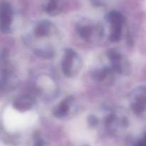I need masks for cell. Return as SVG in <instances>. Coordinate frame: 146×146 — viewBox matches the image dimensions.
<instances>
[{
    "instance_id": "13",
    "label": "cell",
    "mask_w": 146,
    "mask_h": 146,
    "mask_svg": "<svg viewBox=\"0 0 146 146\" xmlns=\"http://www.w3.org/2000/svg\"><path fill=\"white\" fill-rule=\"evenodd\" d=\"M112 66L113 70L117 72H122V67L120 64L119 62H112Z\"/></svg>"
},
{
    "instance_id": "14",
    "label": "cell",
    "mask_w": 146,
    "mask_h": 146,
    "mask_svg": "<svg viewBox=\"0 0 146 146\" xmlns=\"http://www.w3.org/2000/svg\"><path fill=\"white\" fill-rule=\"evenodd\" d=\"M114 117H115V116H113V115H109L108 117H107L106 122H107V123H111V122L113 121Z\"/></svg>"
},
{
    "instance_id": "8",
    "label": "cell",
    "mask_w": 146,
    "mask_h": 146,
    "mask_svg": "<svg viewBox=\"0 0 146 146\" xmlns=\"http://www.w3.org/2000/svg\"><path fill=\"white\" fill-rule=\"evenodd\" d=\"M77 31H78L79 35L84 39L89 38L90 36L91 35V32H92V29L90 27H78Z\"/></svg>"
},
{
    "instance_id": "15",
    "label": "cell",
    "mask_w": 146,
    "mask_h": 146,
    "mask_svg": "<svg viewBox=\"0 0 146 146\" xmlns=\"http://www.w3.org/2000/svg\"><path fill=\"white\" fill-rule=\"evenodd\" d=\"M92 2L94 5H96V6L101 5V1H100L99 0H92Z\"/></svg>"
},
{
    "instance_id": "6",
    "label": "cell",
    "mask_w": 146,
    "mask_h": 146,
    "mask_svg": "<svg viewBox=\"0 0 146 146\" xmlns=\"http://www.w3.org/2000/svg\"><path fill=\"white\" fill-rule=\"evenodd\" d=\"M50 22L48 21H43L38 24L36 29V35L38 37H43L48 34L49 31Z\"/></svg>"
},
{
    "instance_id": "3",
    "label": "cell",
    "mask_w": 146,
    "mask_h": 146,
    "mask_svg": "<svg viewBox=\"0 0 146 146\" xmlns=\"http://www.w3.org/2000/svg\"><path fill=\"white\" fill-rule=\"evenodd\" d=\"M73 100H74V97H71V96L68 97L66 100H64L61 103V104L54 110V112H53L54 115L56 117H62L64 115H66L68 110L70 103L73 101Z\"/></svg>"
},
{
    "instance_id": "5",
    "label": "cell",
    "mask_w": 146,
    "mask_h": 146,
    "mask_svg": "<svg viewBox=\"0 0 146 146\" xmlns=\"http://www.w3.org/2000/svg\"><path fill=\"white\" fill-rule=\"evenodd\" d=\"M107 19L111 23L112 26L122 25L124 21V17L120 12L113 11L108 13Z\"/></svg>"
},
{
    "instance_id": "9",
    "label": "cell",
    "mask_w": 146,
    "mask_h": 146,
    "mask_svg": "<svg viewBox=\"0 0 146 146\" xmlns=\"http://www.w3.org/2000/svg\"><path fill=\"white\" fill-rule=\"evenodd\" d=\"M34 53L39 57H44V58H51L54 56V52L51 50H35Z\"/></svg>"
},
{
    "instance_id": "7",
    "label": "cell",
    "mask_w": 146,
    "mask_h": 146,
    "mask_svg": "<svg viewBox=\"0 0 146 146\" xmlns=\"http://www.w3.org/2000/svg\"><path fill=\"white\" fill-rule=\"evenodd\" d=\"M121 29H122V25L112 26V31L110 36V40L111 42L119 41L121 37Z\"/></svg>"
},
{
    "instance_id": "10",
    "label": "cell",
    "mask_w": 146,
    "mask_h": 146,
    "mask_svg": "<svg viewBox=\"0 0 146 146\" xmlns=\"http://www.w3.org/2000/svg\"><path fill=\"white\" fill-rule=\"evenodd\" d=\"M57 3H58V0H49V2L46 9L47 12L51 13L55 11L57 7Z\"/></svg>"
},
{
    "instance_id": "4",
    "label": "cell",
    "mask_w": 146,
    "mask_h": 146,
    "mask_svg": "<svg viewBox=\"0 0 146 146\" xmlns=\"http://www.w3.org/2000/svg\"><path fill=\"white\" fill-rule=\"evenodd\" d=\"M31 104H32V102L31 99L29 98L28 97H22L19 100L14 102V107L20 111H24V110L31 108Z\"/></svg>"
},
{
    "instance_id": "1",
    "label": "cell",
    "mask_w": 146,
    "mask_h": 146,
    "mask_svg": "<svg viewBox=\"0 0 146 146\" xmlns=\"http://www.w3.org/2000/svg\"><path fill=\"white\" fill-rule=\"evenodd\" d=\"M12 17L11 6L7 1H2L1 4V30L2 32L7 33L9 31Z\"/></svg>"
},
{
    "instance_id": "12",
    "label": "cell",
    "mask_w": 146,
    "mask_h": 146,
    "mask_svg": "<svg viewBox=\"0 0 146 146\" xmlns=\"http://www.w3.org/2000/svg\"><path fill=\"white\" fill-rule=\"evenodd\" d=\"M88 123L91 125H96L98 123V119L94 115H90L88 117Z\"/></svg>"
},
{
    "instance_id": "2",
    "label": "cell",
    "mask_w": 146,
    "mask_h": 146,
    "mask_svg": "<svg viewBox=\"0 0 146 146\" xmlns=\"http://www.w3.org/2000/svg\"><path fill=\"white\" fill-rule=\"evenodd\" d=\"M76 52L72 49H66L65 50V57L62 61V70L64 74L67 77H70L71 74V67H72V61L75 57Z\"/></svg>"
},
{
    "instance_id": "11",
    "label": "cell",
    "mask_w": 146,
    "mask_h": 146,
    "mask_svg": "<svg viewBox=\"0 0 146 146\" xmlns=\"http://www.w3.org/2000/svg\"><path fill=\"white\" fill-rule=\"evenodd\" d=\"M108 57H109L110 60L112 62H119L121 60V55L114 51H109L108 52Z\"/></svg>"
}]
</instances>
